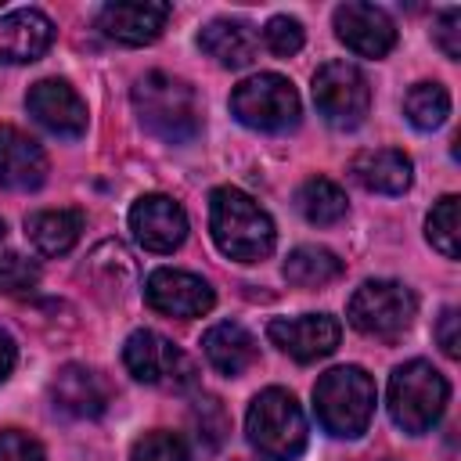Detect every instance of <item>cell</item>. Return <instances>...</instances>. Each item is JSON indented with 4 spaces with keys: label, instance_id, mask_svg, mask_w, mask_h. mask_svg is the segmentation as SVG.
Returning a JSON list of instances; mask_svg holds the SVG:
<instances>
[{
    "label": "cell",
    "instance_id": "obj_1",
    "mask_svg": "<svg viewBox=\"0 0 461 461\" xmlns=\"http://www.w3.org/2000/svg\"><path fill=\"white\" fill-rule=\"evenodd\" d=\"M133 112L140 126L166 144H187L202 130V104L194 86L169 72H148L133 83Z\"/></svg>",
    "mask_w": 461,
    "mask_h": 461
},
{
    "label": "cell",
    "instance_id": "obj_2",
    "mask_svg": "<svg viewBox=\"0 0 461 461\" xmlns=\"http://www.w3.org/2000/svg\"><path fill=\"white\" fill-rule=\"evenodd\" d=\"M209 230L227 259L256 263L274 249V220L238 187H216L209 194Z\"/></svg>",
    "mask_w": 461,
    "mask_h": 461
},
{
    "label": "cell",
    "instance_id": "obj_3",
    "mask_svg": "<svg viewBox=\"0 0 461 461\" xmlns=\"http://www.w3.org/2000/svg\"><path fill=\"white\" fill-rule=\"evenodd\" d=\"M313 411L324 432L339 439H357L375 414V382L364 367L342 364L317 378L313 385Z\"/></svg>",
    "mask_w": 461,
    "mask_h": 461
},
{
    "label": "cell",
    "instance_id": "obj_4",
    "mask_svg": "<svg viewBox=\"0 0 461 461\" xmlns=\"http://www.w3.org/2000/svg\"><path fill=\"white\" fill-rule=\"evenodd\" d=\"M245 436L252 450L267 461H295L306 450V418L303 407L288 389H263L249 414H245Z\"/></svg>",
    "mask_w": 461,
    "mask_h": 461
},
{
    "label": "cell",
    "instance_id": "obj_5",
    "mask_svg": "<svg viewBox=\"0 0 461 461\" xmlns=\"http://www.w3.org/2000/svg\"><path fill=\"white\" fill-rule=\"evenodd\" d=\"M447 400L450 385L429 360H407L389 378V414L411 436L429 432L443 418Z\"/></svg>",
    "mask_w": 461,
    "mask_h": 461
},
{
    "label": "cell",
    "instance_id": "obj_6",
    "mask_svg": "<svg viewBox=\"0 0 461 461\" xmlns=\"http://www.w3.org/2000/svg\"><path fill=\"white\" fill-rule=\"evenodd\" d=\"M230 112L249 130L285 133L299 122V94H295L292 79H285L277 72H259L234 86Z\"/></svg>",
    "mask_w": 461,
    "mask_h": 461
},
{
    "label": "cell",
    "instance_id": "obj_7",
    "mask_svg": "<svg viewBox=\"0 0 461 461\" xmlns=\"http://www.w3.org/2000/svg\"><path fill=\"white\" fill-rule=\"evenodd\" d=\"M349 324L375 339H396L411 328L418 313V299L400 281H364L349 295Z\"/></svg>",
    "mask_w": 461,
    "mask_h": 461
},
{
    "label": "cell",
    "instance_id": "obj_8",
    "mask_svg": "<svg viewBox=\"0 0 461 461\" xmlns=\"http://www.w3.org/2000/svg\"><path fill=\"white\" fill-rule=\"evenodd\" d=\"M313 104L335 130H357L371 112V86L353 61H324L313 72Z\"/></svg>",
    "mask_w": 461,
    "mask_h": 461
},
{
    "label": "cell",
    "instance_id": "obj_9",
    "mask_svg": "<svg viewBox=\"0 0 461 461\" xmlns=\"http://www.w3.org/2000/svg\"><path fill=\"white\" fill-rule=\"evenodd\" d=\"M122 364L126 371L144 382V385H162V389H184L194 382V364L184 357V349H176L166 335L140 328L126 339L122 346Z\"/></svg>",
    "mask_w": 461,
    "mask_h": 461
},
{
    "label": "cell",
    "instance_id": "obj_10",
    "mask_svg": "<svg viewBox=\"0 0 461 461\" xmlns=\"http://www.w3.org/2000/svg\"><path fill=\"white\" fill-rule=\"evenodd\" d=\"M144 299L151 310L166 313V317H180V321H191V317H202L212 310L216 303V292L205 277L191 274V270H173V267H158L148 274L144 281Z\"/></svg>",
    "mask_w": 461,
    "mask_h": 461
},
{
    "label": "cell",
    "instance_id": "obj_11",
    "mask_svg": "<svg viewBox=\"0 0 461 461\" xmlns=\"http://www.w3.org/2000/svg\"><path fill=\"white\" fill-rule=\"evenodd\" d=\"M267 335L292 360L313 364V360H321V357L339 349L342 328H339V321L331 313H303V317H277V321H270Z\"/></svg>",
    "mask_w": 461,
    "mask_h": 461
},
{
    "label": "cell",
    "instance_id": "obj_12",
    "mask_svg": "<svg viewBox=\"0 0 461 461\" xmlns=\"http://www.w3.org/2000/svg\"><path fill=\"white\" fill-rule=\"evenodd\" d=\"M335 36L360 58H385L396 43V25L382 7L349 0L335 7Z\"/></svg>",
    "mask_w": 461,
    "mask_h": 461
},
{
    "label": "cell",
    "instance_id": "obj_13",
    "mask_svg": "<svg viewBox=\"0 0 461 461\" xmlns=\"http://www.w3.org/2000/svg\"><path fill=\"white\" fill-rule=\"evenodd\" d=\"M25 108L54 137L76 140V137L86 133V104H83V97L65 79H40V83H32L29 94H25Z\"/></svg>",
    "mask_w": 461,
    "mask_h": 461
},
{
    "label": "cell",
    "instance_id": "obj_14",
    "mask_svg": "<svg viewBox=\"0 0 461 461\" xmlns=\"http://www.w3.org/2000/svg\"><path fill=\"white\" fill-rule=\"evenodd\" d=\"M130 230L148 252H173L187 238V216L169 194H144L130 209Z\"/></svg>",
    "mask_w": 461,
    "mask_h": 461
},
{
    "label": "cell",
    "instance_id": "obj_15",
    "mask_svg": "<svg viewBox=\"0 0 461 461\" xmlns=\"http://www.w3.org/2000/svg\"><path fill=\"white\" fill-rule=\"evenodd\" d=\"M166 22H169V4H158V0H115V4H104L97 14V29L108 40L126 47L155 43Z\"/></svg>",
    "mask_w": 461,
    "mask_h": 461
},
{
    "label": "cell",
    "instance_id": "obj_16",
    "mask_svg": "<svg viewBox=\"0 0 461 461\" xmlns=\"http://www.w3.org/2000/svg\"><path fill=\"white\" fill-rule=\"evenodd\" d=\"M50 403H54V411H61L68 418L90 421V418H101L108 411L112 393H108V382L94 367L65 364L50 378Z\"/></svg>",
    "mask_w": 461,
    "mask_h": 461
},
{
    "label": "cell",
    "instance_id": "obj_17",
    "mask_svg": "<svg viewBox=\"0 0 461 461\" xmlns=\"http://www.w3.org/2000/svg\"><path fill=\"white\" fill-rule=\"evenodd\" d=\"M54 43V22L36 7L0 14V65H29Z\"/></svg>",
    "mask_w": 461,
    "mask_h": 461
},
{
    "label": "cell",
    "instance_id": "obj_18",
    "mask_svg": "<svg viewBox=\"0 0 461 461\" xmlns=\"http://www.w3.org/2000/svg\"><path fill=\"white\" fill-rule=\"evenodd\" d=\"M43 180H47L43 148L18 126H0V187L36 191Z\"/></svg>",
    "mask_w": 461,
    "mask_h": 461
},
{
    "label": "cell",
    "instance_id": "obj_19",
    "mask_svg": "<svg viewBox=\"0 0 461 461\" xmlns=\"http://www.w3.org/2000/svg\"><path fill=\"white\" fill-rule=\"evenodd\" d=\"M349 173L360 187H367L375 194H403L411 187L414 166L396 148H367L349 162Z\"/></svg>",
    "mask_w": 461,
    "mask_h": 461
},
{
    "label": "cell",
    "instance_id": "obj_20",
    "mask_svg": "<svg viewBox=\"0 0 461 461\" xmlns=\"http://www.w3.org/2000/svg\"><path fill=\"white\" fill-rule=\"evenodd\" d=\"M202 349H205V360L227 378H238L241 371H249L256 364V339L234 321L212 324L202 335Z\"/></svg>",
    "mask_w": 461,
    "mask_h": 461
},
{
    "label": "cell",
    "instance_id": "obj_21",
    "mask_svg": "<svg viewBox=\"0 0 461 461\" xmlns=\"http://www.w3.org/2000/svg\"><path fill=\"white\" fill-rule=\"evenodd\" d=\"M198 47L223 68H245L256 58V32L234 18H212L198 32Z\"/></svg>",
    "mask_w": 461,
    "mask_h": 461
},
{
    "label": "cell",
    "instance_id": "obj_22",
    "mask_svg": "<svg viewBox=\"0 0 461 461\" xmlns=\"http://www.w3.org/2000/svg\"><path fill=\"white\" fill-rule=\"evenodd\" d=\"M25 234L36 245L40 256H65L79 234H83V212L79 209H43L25 220Z\"/></svg>",
    "mask_w": 461,
    "mask_h": 461
},
{
    "label": "cell",
    "instance_id": "obj_23",
    "mask_svg": "<svg viewBox=\"0 0 461 461\" xmlns=\"http://www.w3.org/2000/svg\"><path fill=\"white\" fill-rule=\"evenodd\" d=\"M295 209H299L310 223L328 227V223H339V220L346 216L349 202H346V191H342L335 180H328V176H310V180H303L299 191H295Z\"/></svg>",
    "mask_w": 461,
    "mask_h": 461
},
{
    "label": "cell",
    "instance_id": "obj_24",
    "mask_svg": "<svg viewBox=\"0 0 461 461\" xmlns=\"http://www.w3.org/2000/svg\"><path fill=\"white\" fill-rule=\"evenodd\" d=\"M339 274H342V259L321 245H299L285 259V277L288 285H299V288H324Z\"/></svg>",
    "mask_w": 461,
    "mask_h": 461
},
{
    "label": "cell",
    "instance_id": "obj_25",
    "mask_svg": "<svg viewBox=\"0 0 461 461\" xmlns=\"http://www.w3.org/2000/svg\"><path fill=\"white\" fill-rule=\"evenodd\" d=\"M403 115H407V122L414 126V130H439L443 122H447V115H450V94H447V86L443 83H414L411 90H407V97H403Z\"/></svg>",
    "mask_w": 461,
    "mask_h": 461
},
{
    "label": "cell",
    "instance_id": "obj_26",
    "mask_svg": "<svg viewBox=\"0 0 461 461\" xmlns=\"http://www.w3.org/2000/svg\"><path fill=\"white\" fill-rule=\"evenodd\" d=\"M425 238L447 259H457V194H443L432 205V212L425 220Z\"/></svg>",
    "mask_w": 461,
    "mask_h": 461
},
{
    "label": "cell",
    "instance_id": "obj_27",
    "mask_svg": "<svg viewBox=\"0 0 461 461\" xmlns=\"http://www.w3.org/2000/svg\"><path fill=\"white\" fill-rule=\"evenodd\" d=\"M130 461H191V454H187V447H184V439L176 432L155 429V432H144L133 443Z\"/></svg>",
    "mask_w": 461,
    "mask_h": 461
},
{
    "label": "cell",
    "instance_id": "obj_28",
    "mask_svg": "<svg viewBox=\"0 0 461 461\" xmlns=\"http://www.w3.org/2000/svg\"><path fill=\"white\" fill-rule=\"evenodd\" d=\"M191 421H194L198 443H205L209 450H216V447L223 443V436H227V414H223L220 400L202 396V400L194 403V411H191Z\"/></svg>",
    "mask_w": 461,
    "mask_h": 461
},
{
    "label": "cell",
    "instance_id": "obj_29",
    "mask_svg": "<svg viewBox=\"0 0 461 461\" xmlns=\"http://www.w3.org/2000/svg\"><path fill=\"white\" fill-rule=\"evenodd\" d=\"M36 281H40V267L32 259H25L22 252H0V292L22 295L36 288Z\"/></svg>",
    "mask_w": 461,
    "mask_h": 461
},
{
    "label": "cell",
    "instance_id": "obj_30",
    "mask_svg": "<svg viewBox=\"0 0 461 461\" xmlns=\"http://www.w3.org/2000/svg\"><path fill=\"white\" fill-rule=\"evenodd\" d=\"M306 32H303V22L299 18H288V14H274L267 25H263V43L277 54V58H292L299 47H303Z\"/></svg>",
    "mask_w": 461,
    "mask_h": 461
},
{
    "label": "cell",
    "instance_id": "obj_31",
    "mask_svg": "<svg viewBox=\"0 0 461 461\" xmlns=\"http://www.w3.org/2000/svg\"><path fill=\"white\" fill-rule=\"evenodd\" d=\"M0 461H47V454L29 432L4 429L0 432Z\"/></svg>",
    "mask_w": 461,
    "mask_h": 461
},
{
    "label": "cell",
    "instance_id": "obj_32",
    "mask_svg": "<svg viewBox=\"0 0 461 461\" xmlns=\"http://www.w3.org/2000/svg\"><path fill=\"white\" fill-rule=\"evenodd\" d=\"M432 40L439 43V50H443L447 58H461V11H457V7H450V11H443V14L436 18Z\"/></svg>",
    "mask_w": 461,
    "mask_h": 461
},
{
    "label": "cell",
    "instance_id": "obj_33",
    "mask_svg": "<svg viewBox=\"0 0 461 461\" xmlns=\"http://www.w3.org/2000/svg\"><path fill=\"white\" fill-rule=\"evenodd\" d=\"M457 310L454 306H447L443 313H439V324H436V339H439V349L447 353V357H457V346H461V335H457Z\"/></svg>",
    "mask_w": 461,
    "mask_h": 461
},
{
    "label": "cell",
    "instance_id": "obj_34",
    "mask_svg": "<svg viewBox=\"0 0 461 461\" xmlns=\"http://www.w3.org/2000/svg\"><path fill=\"white\" fill-rule=\"evenodd\" d=\"M14 360H18V346H14V339L0 328V382L14 371Z\"/></svg>",
    "mask_w": 461,
    "mask_h": 461
},
{
    "label": "cell",
    "instance_id": "obj_35",
    "mask_svg": "<svg viewBox=\"0 0 461 461\" xmlns=\"http://www.w3.org/2000/svg\"><path fill=\"white\" fill-rule=\"evenodd\" d=\"M0 241H4V220H0Z\"/></svg>",
    "mask_w": 461,
    "mask_h": 461
},
{
    "label": "cell",
    "instance_id": "obj_36",
    "mask_svg": "<svg viewBox=\"0 0 461 461\" xmlns=\"http://www.w3.org/2000/svg\"><path fill=\"white\" fill-rule=\"evenodd\" d=\"M389 461H393V457H389Z\"/></svg>",
    "mask_w": 461,
    "mask_h": 461
}]
</instances>
